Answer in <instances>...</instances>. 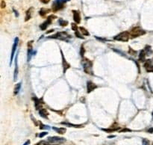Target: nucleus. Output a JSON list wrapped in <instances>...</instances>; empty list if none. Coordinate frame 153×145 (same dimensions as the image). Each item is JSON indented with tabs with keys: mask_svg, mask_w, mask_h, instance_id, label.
Masks as SVG:
<instances>
[{
	"mask_svg": "<svg viewBox=\"0 0 153 145\" xmlns=\"http://www.w3.org/2000/svg\"><path fill=\"white\" fill-rule=\"evenodd\" d=\"M82 67L84 69V71L86 72L87 74L93 75V63L92 61L88 60L87 59H83L82 61Z\"/></svg>",
	"mask_w": 153,
	"mask_h": 145,
	"instance_id": "f257e3e1",
	"label": "nucleus"
},
{
	"mask_svg": "<svg viewBox=\"0 0 153 145\" xmlns=\"http://www.w3.org/2000/svg\"><path fill=\"white\" fill-rule=\"evenodd\" d=\"M50 38H55V39H59L61 41H67L68 39L70 38V35L66 31H61V32H58L54 35L49 37Z\"/></svg>",
	"mask_w": 153,
	"mask_h": 145,
	"instance_id": "f03ea898",
	"label": "nucleus"
},
{
	"mask_svg": "<svg viewBox=\"0 0 153 145\" xmlns=\"http://www.w3.org/2000/svg\"><path fill=\"white\" fill-rule=\"evenodd\" d=\"M130 37H132V38H134V37H137L139 36H141L143 35L146 33L145 31L142 30L140 27H134V29H132V31H130Z\"/></svg>",
	"mask_w": 153,
	"mask_h": 145,
	"instance_id": "7ed1b4c3",
	"label": "nucleus"
},
{
	"mask_svg": "<svg viewBox=\"0 0 153 145\" xmlns=\"http://www.w3.org/2000/svg\"><path fill=\"white\" fill-rule=\"evenodd\" d=\"M129 32H128V31H123V32H121V33L119 34L118 35H117L116 37H114V39L117 40V41H120L126 42L128 41V40L129 39Z\"/></svg>",
	"mask_w": 153,
	"mask_h": 145,
	"instance_id": "20e7f679",
	"label": "nucleus"
},
{
	"mask_svg": "<svg viewBox=\"0 0 153 145\" xmlns=\"http://www.w3.org/2000/svg\"><path fill=\"white\" fill-rule=\"evenodd\" d=\"M66 140L64 138L57 137V136H54V137H49L47 138V141L50 144H58L64 143Z\"/></svg>",
	"mask_w": 153,
	"mask_h": 145,
	"instance_id": "39448f33",
	"label": "nucleus"
},
{
	"mask_svg": "<svg viewBox=\"0 0 153 145\" xmlns=\"http://www.w3.org/2000/svg\"><path fill=\"white\" fill-rule=\"evenodd\" d=\"M54 18H55V16H53V15L49 16L47 20H46L43 24L40 25V29H41L42 30H45L46 29V28H47L48 26L51 24L52 21V19H54Z\"/></svg>",
	"mask_w": 153,
	"mask_h": 145,
	"instance_id": "423d86ee",
	"label": "nucleus"
},
{
	"mask_svg": "<svg viewBox=\"0 0 153 145\" xmlns=\"http://www.w3.org/2000/svg\"><path fill=\"white\" fill-rule=\"evenodd\" d=\"M18 42H19V38H18V37H16V38H15V40H14V45H13V47H12L11 55V62H10V65H11L12 61H13V59H14V54H15V52H16V49H17V47Z\"/></svg>",
	"mask_w": 153,
	"mask_h": 145,
	"instance_id": "0eeeda50",
	"label": "nucleus"
},
{
	"mask_svg": "<svg viewBox=\"0 0 153 145\" xmlns=\"http://www.w3.org/2000/svg\"><path fill=\"white\" fill-rule=\"evenodd\" d=\"M144 67L147 72H153V64L152 60H146L144 61Z\"/></svg>",
	"mask_w": 153,
	"mask_h": 145,
	"instance_id": "6e6552de",
	"label": "nucleus"
},
{
	"mask_svg": "<svg viewBox=\"0 0 153 145\" xmlns=\"http://www.w3.org/2000/svg\"><path fill=\"white\" fill-rule=\"evenodd\" d=\"M73 20L76 23H79L81 22V16L78 11H73Z\"/></svg>",
	"mask_w": 153,
	"mask_h": 145,
	"instance_id": "1a4fd4ad",
	"label": "nucleus"
},
{
	"mask_svg": "<svg viewBox=\"0 0 153 145\" xmlns=\"http://www.w3.org/2000/svg\"><path fill=\"white\" fill-rule=\"evenodd\" d=\"M95 88H96V85L93 83L92 82H87V93H90L91 91L94 90Z\"/></svg>",
	"mask_w": 153,
	"mask_h": 145,
	"instance_id": "9d476101",
	"label": "nucleus"
},
{
	"mask_svg": "<svg viewBox=\"0 0 153 145\" xmlns=\"http://www.w3.org/2000/svg\"><path fill=\"white\" fill-rule=\"evenodd\" d=\"M61 55H62V65H63V67H64V72H66V71H67V69L70 68V65H69L68 63H67V61L65 60L64 59V56L63 53H62V52H61Z\"/></svg>",
	"mask_w": 153,
	"mask_h": 145,
	"instance_id": "9b49d317",
	"label": "nucleus"
},
{
	"mask_svg": "<svg viewBox=\"0 0 153 145\" xmlns=\"http://www.w3.org/2000/svg\"><path fill=\"white\" fill-rule=\"evenodd\" d=\"M32 42H28V61H30V59L32 57Z\"/></svg>",
	"mask_w": 153,
	"mask_h": 145,
	"instance_id": "f8f14e48",
	"label": "nucleus"
},
{
	"mask_svg": "<svg viewBox=\"0 0 153 145\" xmlns=\"http://www.w3.org/2000/svg\"><path fill=\"white\" fill-rule=\"evenodd\" d=\"M32 12H33V8H29L28 10L26 11V21H28V20L31 19L32 15Z\"/></svg>",
	"mask_w": 153,
	"mask_h": 145,
	"instance_id": "ddd939ff",
	"label": "nucleus"
},
{
	"mask_svg": "<svg viewBox=\"0 0 153 145\" xmlns=\"http://www.w3.org/2000/svg\"><path fill=\"white\" fill-rule=\"evenodd\" d=\"M18 76V66H17V58L15 59V71H14V81H16L17 79Z\"/></svg>",
	"mask_w": 153,
	"mask_h": 145,
	"instance_id": "4468645a",
	"label": "nucleus"
},
{
	"mask_svg": "<svg viewBox=\"0 0 153 145\" xmlns=\"http://www.w3.org/2000/svg\"><path fill=\"white\" fill-rule=\"evenodd\" d=\"M146 55V54L145 51H144V49H143V50H142L139 54V61H142V62L145 61Z\"/></svg>",
	"mask_w": 153,
	"mask_h": 145,
	"instance_id": "2eb2a0df",
	"label": "nucleus"
},
{
	"mask_svg": "<svg viewBox=\"0 0 153 145\" xmlns=\"http://www.w3.org/2000/svg\"><path fill=\"white\" fill-rule=\"evenodd\" d=\"M39 114L41 116V117H43V118H47L48 113L47 112H46V110L44 109V108H41V109L39 110Z\"/></svg>",
	"mask_w": 153,
	"mask_h": 145,
	"instance_id": "dca6fc26",
	"label": "nucleus"
},
{
	"mask_svg": "<svg viewBox=\"0 0 153 145\" xmlns=\"http://www.w3.org/2000/svg\"><path fill=\"white\" fill-rule=\"evenodd\" d=\"M53 130H55V132H57L59 134H64L66 132V129L65 128H58V127H53Z\"/></svg>",
	"mask_w": 153,
	"mask_h": 145,
	"instance_id": "f3484780",
	"label": "nucleus"
},
{
	"mask_svg": "<svg viewBox=\"0 0 153 145\" xmlns=\"http://www.w3.org/2000/svg\"><path fill=\"white\" fill-rule=\"evenodd\" d=\"M61 124H63V125H66L67 126H70V127H75V128H79L81 127L82 126L81 125H76V124H69V123H65V122H63V123H61Z\"/></svg>",
	"mask_w": 153,
	"mask_h": 145,
	"instance_id": "a211bd4d",
	"label": "nucleus"
},
{
	"mask_svg": "<svg viewBox=\"0 0 153 145\" xmlns=\"http://www.w3.org/2000/svg\"><path fill=\"white\" fill-rule=\"evenodd\" d=\"M20 88H21V83H18V84H16V86L14 88V94H15V95L19 93V91H20Z\"/></svg>",
	"mask_w": 153,
	"mask_h": 145,
	"instance_id": "6ab92c4d",
	"label": "nucleus"
},
{
	"mask_svg": "<svg viewBox=\"0 0 153 145\" xmlns=\"http://www.w3.org/2000/svg\"><path fill=\"white\" fill-rule=\"evenodd\" d=\"M79 29H80V30H81V33L82 34V35H84L85 36H88L89 35V32L87 31L86 29H85V28L80 27Z\"/></svg>",
	"mask_w": 153,
	"mask_h": 145,
	"instance_id": "aec40b11",
	"label": "nucleus"
},
{
	"mask_svg": "<svg viewBox=\"0 0 153 145\" xmlns=\"http://www.w3.org/2000/svg\"><path fill=\"white\" fill-rule=\"evenodd\" d=\"M49 9H45V8H42L41 10L40 11V14L41 16H45L46 14L49 13Z\"/></svg>",
	"mask_w": 153,
	"mask_h": 145,
	"instance_id": "412c9836",
	"label": "nucleus"
},
{
	"mask_svg": "<svg viewBox=\"0 0 153 145\" xmlns=\"http://www.w3.org/2000/svg\"><path fill=\"white\" fill-rule=\"evenodd\" d=\"M58 22H59V24H60L61 26H66L67 24H68V22L65 21V20H63L62 19H60Z\"/></svg>",
	"mask_w": 153,
	"mask_h": 145,
	"instance_id": "4be33fe9",
	"label": "nucleus"
},
{
	"mask_svg": "<svg viewBox=\"0 0 153 145\" xmlns=\"http://www.w3.org/2000/svg\"><path fill=\"white\" fill-rule=\"evenodd\" d=\"M144 51H145V53H146V55H149V54H151V53H152L151 47H149V46H147V47H146V49H144Z\"/></svg>",
	"mask_w": 153,
	"mask_h": 145,
	"instance_id": "5701e85b",
	"label": "nucleus"
},
{
	"mask_svg": "<svg viewBox=\"0 0 153 145\" xmlns=\"http://www.w3.org/2000/svg\"><path fill=\"white\" fill-rule=\"evenodd\" d=\"M40 128V130H49V129H50L49 126L43 125V124H41Z\"/></svg>",
	"mask_w": 153,
	"mask_h": 145,
	"instance_id": "b1692460",
	"label": "nucleus"
},
{
	"mask_svg": "<svg viewBox=\"0 0 153 145\" xmlns=\"http://www.w3.org/2000/svg\"><path fill=\"white\" fill-rule=\"evenodd\" d=\"M71 28H72V29L74 30L75 31H78V26H76L75 23H72V25H71Z\"/></svg>",
	"mask_w": 153,
	"mask_h": 145,
	"instance_id": "393cba45",
	"label": "nucleus"
},
{
	"mask_svg": "<svg viewBox=\"0 0 153 145\" xmlns=\"http://www.w3.org/2000/svg\"><path fill=\"white\" fill-rule=\"evenodd\" d=\"M142 145H149V141L144 138V139H143V144Z\"/></svg>",
	"mask_w": 153,
	"mask_h": 145,
	"instance_id": "a878e982",
	"label": "nucleus"
},
{
	"mask_svg": "<svg viewBox=\"0 0 153 145\" xmlns=\"http://www.w3.org/2000/svg\"><path fill=\"white\" fill-rule=\"evenodd\" d=\"M35 145H51V144H50L46 143L45 141H40V142H39V143Z\"/></svg>",
	"mask_w": 153,
	"mask_h": 145,
	"instance_id": "bb28decb",
	"label": "nucleus"
},
{
	"mask_svg": "<svg viewBox=\"0 0 153 145\" xmlns=\"http://www.w3.org/2000/svg\"><path fill=\"white\" fill-rule=\"evenodd\" d=\"M84 54H85V49H84V47H81V56L83 57Z\"/></svg>",
	"mask_w": 153,
	"mask_h": 145,
	"instance_id": "cd10ccee",
	"label": "nucleus"
},
{
	"mask_svg": "<svg viewBox=\"0 0 153 145\" xmlns=\"http://www.w3.org/2000/svg\"><path fill=\"white\" fill-rule=\"evenodd\" d=\"M47 135V132H41V133H40L39 135V137L40 138H43V137H44V136H45V135Z\"/></svg>",
	"mask_w": 153,
	"mask_h": 145,
	"instance_id": "c85d7f7f",
	"label": "nucleus"
},
{
	"mask_svg": "<svg viewBox=\"0 0 153 145\" xmlns=\"http://www.w3.org/2000/svg\"><path fill=\"white\" fill-rule=\"evenodd\" d=\"M5 7V3L4 1H2V2H1V8H4Z\"/></svg>",
	"mask_w": 153,
	"mask_h": 145,
	"instance_id": "c756f323",
	"label": "nucleus"
},
{
	"mask_svg": "<svg viewBox=\"0 0 153 145\" xmlns=\"http://www.w3.org/2000/svg\"><path fill=\"white\" fill-rule=\"evenodd\" d=\"M40 1L43 2V3H44V4H46V3H48L50 0H40Z\"/></svg>",
	"mask_w": 153,
	"mask_h": 145,
	"instance_id": "7c9ffc66",
	"label": "nucleus"
},
{
	"mask_svg": "<svg viewBox=\"0 0 153 145\" xmlns=\"http://www.w3.org/2000/svg\"><path fill=\"white\" fill-rule=\"evenodd\" d=\"M148 132H150V133H153V128H151L148 130Z\"/></svg>",
	"mask_w": 153,
	"mask_h": 145,
	"instance_id": "2f4dec72",
	"label": "nucleus"
},
{
	"mask_svg": "<svg viewBox=\"0 0 153 145\" xmlns=\"http://www.w3.org/2000/svg\"><path fill=\"white\" fill-rule=\"evenodd\" d=\"M30 144V141H29V140H28V141H26V143L24 144L23 145H28V144Z\"/></svg>",
	"mask_w": 153,
	"mask_h": 145,
	"instance_id": "473e14b6",
	"label": "nucleus"
},
{
	"mask_svg": "<svg viewBox=\"0 0 153 145\" xmlns=\"http://www.w3.org/2000/svg\"><path fill=\"white\" fill-rule=\"evenodd\" d=\"M152 119H153V112H152Z\"/></svg>",
	"mask_w": 153,
	"mask_h": 145,
	"instance_id": "72a5a7b5",
	"label": "nucleus"
},
{
	"mask_svg": "<svg viewBox=\"0 0 153 145\" xmlns=\"http://www.w3.org/2000/svg\"><path fill=\"white\" fill-rule=\"evenodd\" d=\"M67 1H70V0H67Z\"/></svg>",
	"mask_w": 153,
	"mask_h": 145,
	"instance_id": "f704fd0d",
	"label": "nucleus"
},
{
	"mask_svg": "<svg viewBox=\"0 0 153 145\" xmlns=\"http://www.w3.org/2000/svg\"><path fill=\"white\" fill-rule=\"evenodd\" d=\"M152 145H153V143H152Z\"/></svg>",
	"mask_w": 153,
	"mask_h": 145,
	"instance_id": "c9c22d12",
	"label": "nucleus"
}]
</instances>
